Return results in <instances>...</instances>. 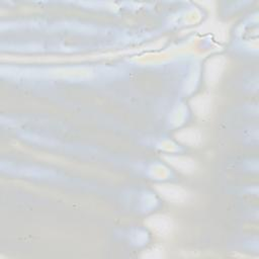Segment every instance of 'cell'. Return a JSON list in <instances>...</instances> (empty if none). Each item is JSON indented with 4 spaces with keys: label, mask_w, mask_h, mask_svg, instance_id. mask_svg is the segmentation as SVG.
I'll list each match as a JSON object with an SVG mask.
<instances>
[{
    "label": "cell",
    "mask_w": 259,
    "mask_h": 259,
    "mask_svg": "<svg viewBox=\"0 0 259 259\" xmlns=\"http://www.w3.org/2000/svg\"><path fill=\"white\" fill-rule=\"evenodd\" d=\"M156 188L165 199L174 203L183 202L187 198L186 191L176 185L161 184V185H157Z\"/></svg>",
    "instance_id": "1"
},
{
    "label": "cell",
    "mask_w": 259,
    "mask_h": 259,
    "mask_svg": "<svg viewBox=\"0 0 259 259\" xmlns=\"http://www.w3.org/2000/svg\"><path fill=\"white\" fill-rule=\"evenodd\" d=\"M177 139L184 144L196 145L200 141V135L194 130H185L177 134Z\"/></svg>",
    "instance_id": "6"
},
{
    "label": "cell",
    "mask_w": 259,
    "mask_h": 259,
    "mask_svg": "<svg viewBox=\"0 0 259 259\" xmlns=\"http://www.w3.org/2000/svg\"><path fill=\"white\" fill-rule=\"evenodd\" d=\"M224 67H225V60L221 57L212 58L207 62L206 68H205V76L209 84H213L220 79L222 72L224 70Z\"/></svg>",
    "instance_id": "3"
},
{
    "label": "cell",
    "mask_w": 259,
    "mask_h": 259,
    "mask_svg": "<svg viewBox=\"0 0 259 259\" xmlns=\"http://www.w3.org/2000/svg\"><path fill=\"white\" fill-rule=\"evenodd\" d=\"M167 160L169 161L170 164H172L174 167L178 168L180 171H183V172H190L194 167L193 161L189 160L188 158L167 157Z\"/></svg>",
    "instance_id": "5"
},
{
    "label": "cell",
    "mask_w": 259,
    "mask_h": 259,
    "mask_svg": "<svg viewBox=\"0 0 259 259\" xmlns=\"http://www.w3.org/2000/svg\"><path fill=\"white\" fill-rule=\"evenodd\" d=\"M147 224L159 236H167L172 230L171 220L163 214H156L149 218Z\"/></svg>",
    "instance_id": "2"
},
{
    "label": "cell",
    "mask_w": 259,
    "mask_h": 259,
    "mask_svg": "<svg viewBox=\"0 0 259 259\" xmlns=\"http://www.w3.org/2000/svg\"><path fill=\"white\" fill-rule=\"evenodd\" d=\"M193 110L196 111V114L200 116H205L210 110V101L203 96H198L192 100Z\"/></svg>",
    "instance_id": "4"
}]
</instances>
